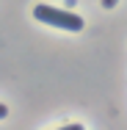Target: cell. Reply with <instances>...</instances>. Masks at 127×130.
<instances>
[{
	"instance_id": "7a4b0ae2",
	"label": "cell",
	"mask_w": 127,
	"mask_h": 130,
	"mask_svg": "<svg viewBox=\"0 0 127 130\" xmlns=\"http://www.w3.org/2000/svg\"><path fill=\"white\" fill-rule=\"evenodd\" d=\"M116 3H119V0H102V6H105V8H113Z\"/></svg>"
},
{
	"instance_id": "6da1fadb",
	"label": "cell",
	"mask_w": 127,
	"mask_h": 130,
	"mask_svg": "<svg viewBox=\"0 0 127 130\" xmlns=\"http://www.w3.org/2000/svg\"><path fill=\"white\" fill-rule=\"evenodd\" d=\"M33 17L44 25H52V28H61V30H83V17H77L72 11H64V8H55V6H47V3H39L33 8Z\"/></svg>"
}]
</instances>
